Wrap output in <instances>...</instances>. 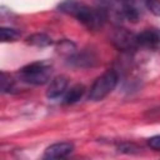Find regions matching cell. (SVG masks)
Returning <instances> with one entry per match:
<instances>
[{
  "label": "cell",
  "mask_w": 160,
  "mask_h": 160,
  "mask_svg": "<svg viewBox=\"0 0 160 160\" xmlns=\"http://www.w3.org/2000/svg\"><path fill=\"white\" fill-rule=\"evenodd\" d=\"M118 81H119V76H118V72L115 70L105 71L102 75L96 78V80L92 82V85L89 90L88 99L91 101L102 100L116 88Z\"/></svg>",
  "instance_id": "obj_3"
},
{
  "label": "cell",
  "mask_w": 160,
  "mask_h": 160,
  "mask_svg": "<svg viewBox=\"0 0 160 160\" xmlns=\"http://www.w3.org/2000/svg\"><path fill=\"white\" fill-rule=\"evenodd\" d=\"M14 88V80L10 79V76H8L6 72H1V91L2 92H10Z\"/></svg>",
  "instance_id": "obj_13"
},
{
  "label": "cell",
  "mask_w": 160,
  "mask_h": 160,
  "mask_svg": "<svg viewBox=\"0 0 160 160\" xmlns=\"http://www.w3.org/2000/svg\"><path fill=\"white\" fill-rule=\"evenodd\" d=\"M111 42L121 51H131L138 48L136 35L126 29H116L111 35Z\"/></svg>",
  "instance_id": "obj_4"
},
{
  "label": "cell",
  "mask_w": 160,
  "mask_h": 160,
  "mask_svg": "<svg viewBox=\"0 0 160 160\" xmlns=\"http://www.w3.org/2000/svg\"><path fill=\"white\" fill-rule=\"evenodd\" d=\"M59 11L75 18L89 30H99L104 26L108 12L100 6H90L81 0H64L58 6Z\"/></svg>",
  "instance_id": "obj_1"
},
{
  "label": "cell",
  "mask_w": 160,
  "mask_h": 160,
  "mask_svg": "<svg viewBox=\"0 0 160 160\" xmlns=\"http://www.w3.org/2000/svg\"><path fill=\"white\" fill-rule=\"evenodd\" d=\"M25 42L31 45V46H36V48H45L52 44V40L49 35L44 34V32H38V34H32L30 36H28L25 39Z\"/></svg>",
  "instance_id": "obj_10"
},
{
  "label": "cell",
  "mask_w": 160,
  "mask_h": 160,
  "mask_svg": "<svg viewBox=\"0 0 160 160\" xmlns=\"http://www.w3.org/2000/svg\"><path fill=\"white\" fill-rule=\"evenodd\" d=\"M148 145L155 150V151H160V135H155V136H151L149 140H148Z\"/></svg>",
  "instance_id": "obj_16"
},
{
  "label": "cell",
  "mask_w": 160,
  "mask_h": 160,
  "mask_svg": "<svg viewBox=\"0 0 160 160\" xmlns=\"http://www.w3.org/2000/svg\"><path fill=\"white\" fill-rule=\"evenodd\" d=\"M120 15H121L122 18L130 20V21H136V20L139 19V11H138V9H136L134 5L129 4V2H126V4H124V5L121 6V9H120Z\"/></svg>",
  "instance_id": "obj_12"
},
{
  "label": "cell",
  "mask_w": 160,
  "mask_h": 160,
  "mask_svg": "<svg viewBox=\"0 0 160 160\" xmlns=\"http://www.w3.org/2000/svg\"><path fill=\"white\" fill-rule=\"evenodd\" d=\"M119 1H130V0H119Z\"/></svg>",
  "instance_id": "obj_17"
},
{
  "label": "cell",
  "mask_w": 160,
  "mask_h": 160,
  "mask_svg": "<svg viewBox=\"0 0 160 160\" xmlns=\"http://www.w3.org/2000/svg\"><path fill=\"white\" fill-rule=\"evenodd\" d=\"M85 92V86L82 84H76V85H72L70 89H68L65 91V95L62 98V104L65 105H71V104H75L78 102L82 95Z\"/></svg>",
  "instance_id": "obj_9"
},
{
  "label": "cell",
  "mask_w": 160,
  "mask_h": 160,
  "mask_svg": "<svg viewBox=\"0 0 160 160\" xmlns=\"http://www.w3.org/2000/svg\"><path fill=\"white\" fill-rule=\"evenodd\" d=\"M72 150H74V145L69 141L55 142L45 149L44 159H61L68 156Z\"/></svg>",
  "instance_id": "obj_6"
},
{
  "label": "cell",
  "mask_w": 160,
  "mask_h": 160,
  "mask_svg": "<svg viewBox=\"0 0 160 160\" xmlns=\"http://www.w3.org/2000/svg\"><path fill=\"white\" fill-rule=\"evenodd\" d=\"M119 151L126 154H134V152H139V148L135 146L134 144H121L119 146Z\"/></svg>",
  "instance_id": "obj_15"
},
{
  "label": "cell",
  "mask_w": 160,
  "mask_h": 160,
  "mask_svg": "<svg viewBox=\"0 0 160 160\" xmlns=\"http://www.w3.org/2000/svg\"><path fill=\"white\" fill-rule=\"evenodd\" d=\"M51 65L46 61H35L22 66L18 71L19 79L30 85H42L51 78Z\"/></svg>",
  "instance_id": "obj_2"
},
{
  "label": "cell",
  "mask_w": 160,
  "mask_h": 160,
  "mask_svg": "<svg viewBox=\"0 0 160 160\" xmlns=\"http://www.w3.org/2000/svg\"><path fill=\"white\" fill-rule=\"evenodd\" d=\"M98 59L92 52L82 51V52H74L69 56V65L74 68H91L96 64Z\"/></svg>",
  "instance_id": "obj_7"
},
{
  "label": "cell",
  "mask_w": 160,
  "mask_h": 160,
  "mask_svg": "<svg viewBox=\"0 0 160 160\" xmlns=\"http://www.w3.org/2000/svg\"><path fill=\"white\" fill-rule=\"evenodd\" d=\"M66 88H68V78L64 76V75L56 76L50 81V84L48 86L46 98L56 99V98H59L60 95H62L66 91Z\"/></svg>",
  "instance_id": "obj_8"
},
{
  "label": "cell",
  "mask_w": 160,
  "mask_h": 160,
  "mask_svg": "<svg viewBox=\"0 0 160 160\" xmlns=\"http://www.w3.org/2000/svg\"><path fill=\"white\" fill-rule=\"evenodd\" d=\"M21 36V32L16 29L12 28H5L2 26L0 29V39L2 42H9V41H16Z\"/></svg>",
  "instance_id": "obj_11"
},
{
  "label": "cell",
  "mask_w": 160,
  "mask_h": 160,
  "mask_svg": "<svg viewBox=\"0 0 160 160\" xmlns=\"http://www.w3.org/2000/svg\"><path fill=\"white\" fill-rule=\"evenodd\" d=\"M138 46L146 48L150 50H156L160 48V29L149 28L142 30L136 35Z\"/></svg>",
  "instance_id": "obj_5"
},
{
  "label": "cell",
  "mask_w": 160,
  "mask_h": 160,
  "mask_svg": "<svg viewBox=\"0 0 160 160\" xmlns=\"http://www.w3.org/2000/svg\"><path fill=\"white\" fill-rule=\"evenodd\" d=\"M145 5L150 12L160 16V0H145Z\"/></svg>",
  "instance_id": "obj_14"
}]
</instances>
